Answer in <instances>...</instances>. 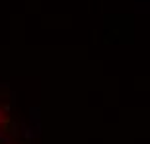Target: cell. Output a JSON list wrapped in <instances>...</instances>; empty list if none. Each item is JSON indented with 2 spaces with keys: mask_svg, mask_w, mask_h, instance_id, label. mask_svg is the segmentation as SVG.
<instances>
[{
  "mask_svg": "<svg viewBox=\"0 0 150 144\" xmlns=\"http://www.w3.org/2000/svg\"><path fill=\"white\" fill-rule=\"evenodd\" d=\"M10 136H4V134H0V144H10Z\"/></svg>",
  "mask_w": 150,
  "mask_h": 144,
  "instance_id": "cell-1",
  "label": "cell"
},
{
  "mask_svg": "<svg viewBox=\"0 0 150 144\" xmlns=\"http://www.w3.org/2000/svg\"><path fill=\"white\" fill-rule=\"evenodd\" d=\"M31 119H39V109H33V107H31Z\"/></svg>",
  "mask_w": 150,
  "mask_h": 144,
  "instance_id": "cell-2",
  "label": "cell"
},
{
  "mask_svg": "<svg viewBox=\"0 0 150 144\" xmlns=\"http://www.w3.org/2000/svg\"><path fill=\"white\" fill-rule=\"evenodd\" d=\"M0 127H2V121H0Z\"/></svg>",
  "mask_w": 150,
  "mask_h": 144,
  "instance_id": "cell-3",
  "label": "cell"
}]
</instances>
